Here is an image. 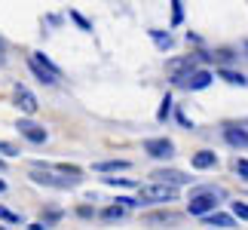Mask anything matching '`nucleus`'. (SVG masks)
<instances>
[{
	"mask_svg": "<svg viewBox=\"0 0 248 230\" xmlns=\"http://www.w3.org/2000/svg\"><path fill=\"white\" fill-rule=\"evenodd\" d=\"M215 199H224V190L221 187H199L190 194V215H212L215 212Z\"/></svg>",
	"mask_w": 248,
	"mask_h": 230,
	"instance_id": "obj_1",
	"label": "nucleus"
},
{
	"mask_svg": "<svg viewBox=\"0 0 248 230\" xmlns=\"http://www.w3.org/2000/svg\"><path fill=\"white\" fill-rule=\"evenodd\" d=\"M28 65H31V71H34V77L40 83H46V86H52V83H59V77H62V71L55 68V65L46 59V55H40V52H34L31 59H28Z\"/></svg>",
	"mask_w": 248,
	"mask_h": 230,
	"instance_id": "obj_2",
	"label": "nucleus"
},
{
	"mask_svg": "<svg viewBox=\"0 0 248 230\" xmlns=\"http://www.w3.org/2000/svg\"><path fill=\"white\" fill-rule=\"evenodd\" d=\"M175 197H178V190L169 187V184H144V187H138V203H171Z\"/></svg>",
	"mask_w": 248,
	"mask_h": 230,
	"instance_id": "obj_3",
	"label": "nucleus"
},
{
	"mask_svg": "<svg viewBox=\"0 0 248 230\" xmlns=\"http://www.w3.org/2000/svg\"><path fill=\"white\" fill-rule=\"evenodd\" d=\"M31 178L37 181V184H49V187H74V178H59L49 166H40V163H34Z\"/></svg>",
	"mask_w": 248,
	"mask_h": 230,
	"instance_id": "obj_4",
	"label": "nucleus"
},
{
	"mask_svg": "<svg viewBox=\"0 0 248 230\" xmlns=\"http://www.w3.org/2000/svg\"><path fill=\"white\" fill-rule=\"evenodd\" d=\"M144 150L150 153V157H156V160L175 157V145H171L169 138H147V141H144Z\"/></svg>",
	"mask_w": 248,
	"mask_h": 230,
	"instance_id": "obj_5",
	"label": "nucleus"
},
{
	"mask_svg": "<svg viewBox=\"0 0 248 230\" xmlns=\"http://www.w3.org/2000/svg\"><path fill=\"white\" fill-rule=\"evenodd\" d=\"M18 135H25L28 141H34V145H43L46 141V129L43 126H37V123H31V120H18Z\"/></svg>",
	"mask_w": 248,
	"mask_h": 230,
	"instance_id": "obj_6",
	"label": "nucleus"
},
{
	"mask_svg": "<svg viewBox=\"0 0 248 230\" xmlns=\"http://www.w3.org/2000/svg\"><path fill=\"white\" fill-rule=\"evenodd\" d=\"M16 104H18V111L22 114H37V99H34V92L31 89H25V86H16Z\"/></svg>",
	"mask_w": 248,
	"mask_h": 230,
	"instance_id": "obj_7",
	"label": "nucleus"
},
{
	"mask_svg": "<svg viewBox=\"0 0 248 230\" xmlns=\"http://www.w3.org/2000/svg\"><path fill=\"white\" fill-rule=\"evenodd\" d=\"M154 178H156V184H169V187H178V184H187V175L184 172H178V169H159L154 172Z\"/></svg>",
	"mask_w": 248,
	"mask_h": 230,
	"instance_id": "obj_8",
	"label": "nucleus"
},
{
	"mask_svg": "<svg viewBox=\"0 0 248 230\" xmlns=\"http://www.w3.org/2000/svg\"><path fill=\"white\" fill-rule=\"evenodd\" d=\"M212 80H215V77L208 74V71H196V74H190L181 86H190V89H205V86L212 83Z\"/></svg>",
	"mask_w": 248,
	"mask_h": 230,
	"instance_id": "obj_9",
	"label": "nucleus"
},
{
	"mask_svg": "<svg viewBox=\"0 0 248 230\" xmlns=\"http://www.w3.org/2000/svg\"><path fill=\"white\" fill-rule=\"evenodd\" d=\"M193 169H212V166H217V157L212 150H199V153H193Z\"/></svg>",
	"mask_w": 248,
	"mask_h": 230,
	"instance_id": "obj_10",
	"label": "nucleus"
},
{
	"mask_svg": "<svg viewBox=\"0 0 248 230\" xmlns=\"http://www.w3.org/2000/svg\"><path fill=\"white\" fill-rule=\"evenodd\" d=\"M224 138H227V145H233V148H245L248 145V132L245 129H224Z\"/></svg>",
	"mask_w": 248,
	"mask_h": 230,
	"instance_id": "obj_11",
	"label": "nucleus"
},
{
	"mask_svg": "<svg viewBox=\"0 0 248 230\" xmlns=\"http://www.w3.org/2000/svg\"><path fill=\"white\" fill-rule=\"evenodd\" d=\"M92 169L95 172H120V169H129V160H101Z\"/></svg>",
	"mask_w": 248,
	"mask_h": 230,
	"instance_id": "obj_12",
	"label": "nucleus"
},
{
	"mask_svg": "<svg viewBox=\"0 0 248 230\" xmlns=\"http://www.w3.org/2000/svg\"><path fill=\"white\" fill-rule=\"evenodd\" d=\"M144 221H147V224H178L181 218H178L175 212H159V215H147Z\"/></svg>",
	"mask_w": 248,
	"mask_h": 230,
	"instance_id": "obj_13",
	"label": "nucleus"
},
{
	"mask_svg": "<svg viewBox=\"0 0 248 230\" xmlns=\"http://www.w3.org/2000/svg\"><path fill=\"white\" fill-rule=\"evenodd\" d=\"M208 224H212V227H233V218L221 215V212H212V215H208Z\"/></svg>",
	"mask_w": 248,
	"mask_h": 230,
	"instance_id": "obj_14",
	"label": "nucleus"
},
{
	"mask_svg": "<svg viewBox=\"0 0 248 230\" xmlns=\"http://www.w3.org/2000/svg\"><path fill=\"white\" fill-rule=\"evenodd\" d=\"M123 215H126V209H123V206H108V209L101 212V218H104V221H120Z\"/></svg>",
	"mask_w": 248,
	"mask_h": 230,
	"instance_id": "obj_15",
	"label": "nucleus"
},
{
	"mask_svg": "<svg viewBox=\"0 0 248 230\" xmlns=\"http://www.w3.org/2000/svg\"><path fill=\"white\" fill-rule=\"evenodd\" d=\"M221 77H224L227 83H233V86H245V83H248V80H245L242 74H236V71H227V68L221 71Z\"/></svg>",
	"mask_w": 248,
	"mask_h": 230,
	"instance_id": "obj_16",
	"label": "nucleus"
},
{
	"mask_svg": "<svg viewBox=\"0 0 248 230\" xmlns=\"http://www.w3.org/2000/svg\"><path fill=\"white\" fill-rule=\"evenodd\" d=\"M181 18H184V3L171 0V25H181Z\"/></svg>",
	"mask_w": 248,
	"mask_h": 230,
	"instance_id": "obj_17",
	"label": "nucleus"
},
{
	"mask_svg": "<svg viewBox=\"0 0 248 230\" xmlns=\"http://www.w3.org/2000/svg\"><path fill=\"white\" fill-rule=\"evenodd\" d=\"M150 37L156 40L159 49H169V46H171V37H169V34H163V31H150Z\"/></svg>",
	"mask_w": 248,
	"mask_h": 230,
	"instance_id": "obj_18",
	"label": "nucleus"
},
{
	"mask_svg": "<svg viewBox=\"0 0 248 230\" xmlns=\"http://www.w3.org/2000/svg\"><path fill=\"white\" fill-rule=\"evenodd\" d=\"M0 221H6V224H18V221H22V215H18V212H9V209L0 206Z\"/></svg>",
	"mask_w": 248,
	"mask_h": 230,
	"instance_id": "obj_19",
	"label": "nucleus"
},
{
	"mask_svg": "<svg viewBox=\"0 0 248 230\" xmlns=\"http://www.w3.org/2000/svg\"><path fill=\"white\" fill-rule=\"evenodd\" d=\"M169 111H171V99L166 95V99H163V104H159V114H156V120H166V117H169Z\"/></svg>",
	"mask_w": 248,
	"mask_h": 230,
	"instance_id": "obj_20",
	"label": "nucleus"
},
{
	"mask_svg": "<svg viewBox=\"0 0 248 230\" xmlns=\"http://www.w3.org/2000/svg\"><path fill=\"white\" fill-rule=\"evenodd\" d=\"M233 215H236V218H245V221H248V206H245V203H233Z\"/></svg>",
	"mask_w": 248,
	"mask_h": 230,
	"instance_id": "obj_21",
	"label": "nucleus"
},
{
	"mask_svg": "<svg viewBox=\"0 0 248 230\" xmlns=\"http://www.w3.org/2000/svg\"><path fill=\"white\" fill-rule=\"evenodd\" d=\"M0 153H3V157H13V153H18V148L9 145V141H0Z\"/></svg>",
	"mask_w": 248,
	"mask_h": 230,
	"instance_id": "obj_22",
	"label": "nucleus"
},
{
	"mask_svg": "<svg viewBox=\"0 0 248 230\" xmlns=\"http://www.w3.org/2000/svg\"><path fill=\"white\" fill-rule=\"evenodd\" d=\"M71 18H74V22H77V25L83 28V31H92V25H89V22H86V18H83L80 13H71Z\"/></svg>",
	"mask_w": 248,
	"mask_h": 230,
	"instance_id": "obj_23",
	"label": "nucleus"
},
{
	"mask_svg": "<svg viewBox=\"0 0 248 230\" xmlns=\"http://www.w3.org/2000/svg\"><path fill=\"white\" fill-rule=\"evenodd\" d=\"M236 172H239L242 178H248V160H236Z\"/></svg>",
	"mask_w": 248,
	"mask_h": 230,
	"instance_id": "obj_24",
	"label": "nucleus"
},
{
	"mask_svg": "<svg viewBox=\"0 0 248 230\" xmlns=\"http://www.w3.org/2000/svg\"><path fill=\"white\" fill-rule=\"evenodd\" d=\"M31 230H46V224H43V221H34V224H31Z\"/></svg>",
	"mask_w": 248,
	"mask_h": 230,
	"instance_id": "obj_25",
	"label": "nucleus"
},
{
	"mask_svg": "<svg viewBox=\"0 0 248 230\" xmlns=\"http://www.w3.org/2000/svg\"><path fill=\"white\" fill-rule=\"evenodd\" d=\"M0 65H3V40H0Z\"/></svg>",
	"mask_w": 248,
	"mask_h": 230,
	"instance_id": "obj_26",
	"label": "nucleus"
},
{
	"mask_svg": "<svg viewBox=\"0 0 248 230\" xmlns=\"http://www.w3.org/2000/svg\"><path fill=\"white\" fill-rule=\"evenodd\" d=\"M3 190H6V184H3V181H0V194H3Z\"/></svg>",
	"mask_w": 248,
	"mask_h": 230,
	"instance_id": "obj_27",
	"label": "nucleus"
},
{
	"mask_svg": "<svg viewBox=\"0 0 248 230\" xmlns=\"http://www.w3.org/2000/svg\"><path fill=\"white\" fill-rule=\"evenodd\" d=\"M242 46H245V52H248V40H245V43H242Z\"/></svg>",
	"mask_w": 248,
	"mask_h": 230,
	"instance_id": "obj_28",
	"label": "nucleus"
},
{
	"mask_svg": "<svg viewBox=\"0 0 248 230\" xmlns=\"http://www.w3.org/2000/svg\"><path fill=\"white\" fill-rule=\"evenodd\" d=\"M0 172H3V163H0Z\"/></svg>",
	"mask_w": 248,
	"mask_h": 230,
	"instance_id": "obj_29",
	"label": "nucleus"
},
{
	"mask_svg": "<svg viewBox=\"0 0 248 230\" xmlns=\"http://www.w3.org/2000/svg\"><path fill=\"white\" fill-rule=\"evenodd\" d=\"M0 230H6V227H0Z\"/></svg>",
	"mask_w": 248,
	"mask_h": 230,
	"instance_id": "obj_30",
	"label": "nucleus"
}]
</instances>
